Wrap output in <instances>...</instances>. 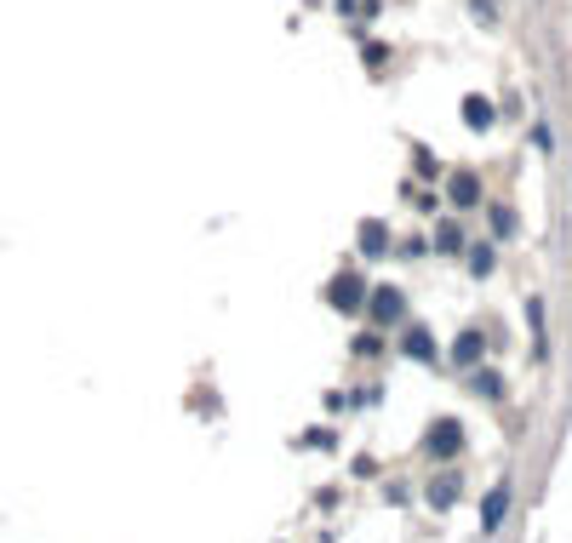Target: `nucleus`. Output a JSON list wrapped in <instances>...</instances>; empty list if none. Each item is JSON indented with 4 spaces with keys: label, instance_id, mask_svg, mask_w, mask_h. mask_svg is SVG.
<instances>
[{
    "label": "nucleus",
    "instance_id": "obj_9",
    "mask_svg": "<svg viewBox=\"0 0 572 543\" xmlns=\"http://www.w3.org/2000/svg\"><path fill=\"white\" fill-rule=\"evenodd\" d=\"M453 361H458V366H475V361H481V332H463L458 344H453Z\"/></svg>",
    "mask_w": 572,
    "mask_h": 543
},
{
    "label": "nucleus",
    "instance_id": "obj_7",
    "mask_svg": "<svg viewBox=\"0 0 572 543\" xmlns=\"http://www.w3.org/2000/svg\"><path fill=\"white\" fill-rule=\"evenodd\" d=\"M400 349H407V355H412V361H436V337H429V332H424V326H412V332H407V337H400Z\"/></svg>",
    "mask_w": 572,
    "mask_h": 543
},
{
    "label": "nucleus",
    "instance_id": "obj_4",
    "mask_svg": "<svg viewBox=\"0 0 572 543\" xmlns=\"http://www.w3.org/2000/svg\"><path fill=\"white\" fill-rule=\"evenodd\" d=\"M504 509H509V486L498 480V486L487 492V504H481V532H498V526H504Z\"/></svg>",
    "mask_w": 572,
    "mask_h": 543
},
{
    "label": "nucleus",
    "instance_id": "obj_2",
    "mask_svg": "<svg viewBox=\"0 0 572 543\" xmlns=\"http://www.w3.org/2000/svg\"><path fill=\"white\" fill-rule=\"evenodd\" d=\"M429 452H436V458H458V452H463V429H458V417H441V424L429 429Z\"/></svg>",
    "mask_w": 572,
    "mask_h": 543
},
{
    "label": "nucleus",
    "instance_id": "obj_11",
    "mask_svg": "<svg viewBox=\"0 0 572 543\" xmlns=\"http://www.w3.org/2000/svg\"><path fill=\"white\" fill-rule=\"evenodd\" d=\"M492 263H498V258H492V246H475V252H470V275H481V281H487Z\"/></svg>",
    "mask_w": 572,
    "mask_h": 543
},
{
    "label": "nucleus",
    "instance_id": "obj_13",
    "mask_svg": "<svg viewBox=\"0 0 572 543\" xmlns=\"http://www.w3.org/2000/svg\"><path fill=\"white\" fill-rule=\"evenodd\" d=\"M361 252H383V223H361Z\"/></svg>",
    "mask_w": 572,
    "mask_h": 543
},
{
    "label": "nucleus",
    "instance_id": "obj_6",
    "mask_svg": "<svg viewBox=\"0 0 572 543\" xmlns=\"http://www.w3.org/2000/svg\"><path fill=\"white\" fill-rule=\"evenodd\" d=\"M458 504V469H446L429 480V509H453Z\"/></svg>",
    "mask_w": 572,
    "mask_h": 543
},
{
    "label": "nucleus",
    "instance_id": "obj_8",
    "mask_svg": "<svg viewBox=\"0 0 572 543\" xmlns=\"http://www.w3.org/2000/svg\"><path fill=\"white\" fill-rule=\"evenodd\" d=\"M463 127H470V132H487V127H492V103H487V98H463Z\"/></svg>",
    "mask_w": 572,
    "mask_h": 543
},
{
    "label": "nucleus",
    "instance_id": "obj_1",
    "mask_svg": "<svg viewBox=\"0 0 572 543\" xmlns=\"http://www.w3.org/2000/svg\"><path fill=\"white\" fill-rule=\"evenodd\" d=\"M327 303L344 309V315H361V309H366V281H361V275H338V281L327 286Z\"/></svg>",
    "mask_w": 572,
    "mask_h": 543
},
{
    "label": "nucleus",
    "instance_id": "obj_10",
    "mask_svg": "<svg viewBox=\"0 0 572 543\" xmlns=\"http://www.w3.org/2000/svg\"><path fill=\"white\" fill-rule=\"evenodd\" d=\"M470 383H475V395H481V400H498L504 395V383H498V372H492V366H481Z\"/></svg>",
    "mask_w": 572,
    "mask_h": 543
},
{
    "label": "nucleus",
    "instance_id": "obj_12",
    "mask_svg": "<svg viewBox=\"0 0 572 543\" xmlns=\"http://www.w3.org/2000/svg\"><path fill=\"white\" fill-rule=\"evenodd\" d=\"M436 246H441V252H463V229H458V223H441Z\"/></svg>",
    "mask_w": 572,
    "mask_h": 543
},
{
    "label": "nucleus",
    "instance_id": "obj_5",
    "mask_svg": "<svg viewBox=\"0 0 572 543\" xmlns=\"http://www.w3.org/2000/svg\"><path fill=\"white\" fill-rule=\"evenodd\" d=\"M446 195H453V206H481V178H475V172H453Z\"/></svg>",
    "mask_w": 572,
    "mask_h": 543
},
{
    "label": "nucleus",
    "instance_id": "obj_3",
    "mask_svg": "<svg viewBox=\"0 0 572 543\" xmlns=\"http://www.w3.org/2000/svg\"><path fill=\"white\" fill-rule=\"evenodd\" d=\"M400 309H407V298H400L395 286H378V292H373V320H378V326H395Z\"/></svg>",
    "mask_w": 572,
    "mask_h": 543
}]
</instances>
